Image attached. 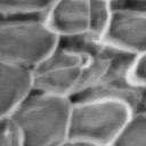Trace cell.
<instances>
[{
	"label": "cell",
	"instance_id": "cell-1",
	"mask_svg": "<svg viewBox=\"0 0 146 146\" xmlns=\"http://www.w3.org/2000/svg\"><path fill=\"white\" fill-rule=\"evenodd\" d=\"M71 105L67 96L32 90L9 116L18 129L21 145H62L68 139Z\"/></svg>",
	"mask_w": 146,
	"mask_h": 146
},
{
	"label": "cell",
	"instance_id": "cell-2",
	"mask_svg": "<svg viewBox=\"0 0 146 146\" xmlns=\"http://www.w3.org/2000/svg\"><path fill=\"white\" fill-rule=\"evenodd\" d=\"M58 42L42 16H0L1 63L30 70Z\"/></svg>",
	"mask_w": 146,
	"mask_h": 146
},
{
	"label": "cell",
	"instance_id": "cell-3",
	"mask_svg": "<svg viewBox=\"0 0 146 146\" xmlns=\"http://www.w3.org/2000/svg\"><path fill=\"white\" fill-rule=\"evenodd\" d=\"M131 113V110L121 102L110 99L72 100L68 139L107 146Z\"/></svg>",
	"mask_w": 146,
	"mask_h": 146
},
{
	"label": "cell",
	"instance_id": "cell-4",
	"mask_svg": "<svg viewBox=\"0 0 146 146\" xmlns=\"http://www.w3.org/2000/svg\"><path fill=\"white\" fill-rule=\"evenodd\" d=\"M87 56L59 42L30 68L32 90L73 97L83 89Z\"/></svg>",
	"mask_w": 146,
	"mask_h": 146
},
{
	"label": "cell",
	"instance_id": "cell-5",
	"mask_svg": "<svg viewBox=\"0 0 146 146\" xmlns=\"http://www.w3.org/2000/svg\"><path fill=\"white\" fill-rule=\"evenodd\" d=\"M112 10L110 0H55L43 18L59 38L100 35Z\"/></svg>",
	"mask_w": 146,
	"mask_h": 146
},
{
	"label": "cell",
	"instance_id": "cell-6",
	"mask_svg": "<svg viewBox=\"0 0 146 146\" xmlns=\"http://www.w3.org/2000/svg\"><path fill=\"white\" fill-rule=\"evenodd\" d=\"M102 39L131 54L146 51V9L112 7Z\"/></svg>",
	"mask_w": 146,
	"mask_h": 146
},
{
	"label": "cell",
	"instance_id": "cell-7",
	"mask_svg": "<svg viewBox=\"0 0 146 146\" xmlns=\"http://www.w3.org/2000/svg\"><path fill=\"white\" fill-rule=\"evenodd\" d=\"M71 99H110L125 104L131 112H146V88L133 86L127 78L95 84L74 95Z\"/></svg>",
	"mask_w": 146,
	"mask_h": 146
},
{
	"label": "cell",
	"instance_id": "cell-8",
	"mask_svg": "<svg viewBox=\"0 0 146 146\" xmlns=\"http://www.w3.org/2000/svg\"><path fill=\"white\" fill-rule=\"evenodd\" d=\"M31 91L30 70L0 62V119L9 117Z\"/></svg>",
	"mask_w": 146,
	"mask_h": 146
},
{
	"label": "cell",
	"instance_id": "cell-9",
	"mask_svg": "<svg viewBox=\"0 0 146 146\" xmlns=\"http://www.w3.org/2000/svg\"><path fill=\"white\" fill-rule=\"evenodd\" d=\"M107 146H146V112H132Z\"/></svg>",
	"mask_w": 146,
	"mask_h": 146
},
{
	"label": "cell",
	"instance_id": "cell-10",
	"mask_svg": "<svg viewBox=\"0 0 146 146\" xmlns=\"http://www.w3.org/2000/svg\"><path fill=\"white\" fill-rule=\"evenodd\" d=\"M55 0H0V16H44Z\"/></svg>",
	"mask_w": 146,
	"mask_h": 146
},
{
	"label": "cell",
	"instance_id": "cell-11",
	"mask_svg": "<svg viewBox=\"0 0 146 146\" xmlns=\"http://www.w3.org/2000/svg\"><path fill=\"white\" fill-rule=\"evenodd\" d=\"M127 79L133 86L146 88V51L135 55L128 67Z\"/></svg>",
	"mask_w": 146,
	"mask_h": 146
},
{
	"label": "cell",
	"instance_id": "cell-12",
	"mask_svg": "<svg viewBox=\"0 0 146 146\" xmlns=\"http://www.w3.org/2000/svg\"><path fill=\"white\" fill-rule=\"evenodd\" d=\"M0 146H22L17 127L9 119H0Z\"/></svg>",
	"mask_w": 146,
	"mask_h": 146
},
{
	"label": "cell",
	"instance_id": "cell-13",
	"mask_svg": "<svg viewBox=\"0 0 146 146\" xmlns=\"http://www.w3.org/2000/svg\"><path fill=\"white\" fill-rule=\"evenodd\" d=\"M112 7H129L146 9V0H110Z\"/></svg>",
	"mask_w": 146,
	"mask_h": 146
},
{
	"label": "cell",
	"instance_id": "cell-14",
	"mask_svg": "<svg viewBox=\"0 0 146 146\" xmlns=\"http://www.w3.org/2000/svg\"><path fill=\"white\" fill-rule=\"evenodd\" d=\"M59 146H97V145H94V144H90V143H86V141H80V140L67 139Z\"/></svg>",
	"mask_w": 146,
	"mask_h": 146
}]
</instances>
